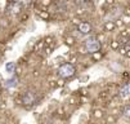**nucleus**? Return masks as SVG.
<instances>
[{"instance_id":"f257e3e1","label":"nucleus","mask_w":130,"mask_h":124,"mask_svg":"<svg viewBox=\"0 0 130 124\" xmlns=\"http://www.w3.org/2000/svg\"><path fill=\"white\" fill-rule=\"evenodd\" d=\"M76 70H75V66L71 65V63H63L59 68H58V75L63 79H68V78H72L75 75Z\"/></svg>"},{"instance_id":"f03ea898","label":"nucleus","mask_w":130,"mask_h":124,"mask_svg":"<svg viewBox=\"0 0 130 124\" xmlns=\"http://www.w3.org/2000/svg\"><path fill=\"white\" fill-rule=\"evenodd\" d=\"M85 47H86V50H88L89 53H95V52L101 50L102 44H101V42H98L95 38H90V39L86 40Z\"/></svg>"},{"instance_id":"7ed1b4c3","label":"nucleus","mask_w":130,"mask_h":124,"mask_svg":"<svg viewBox=\"0 0 130 124\" xmlns=\"http://www.w3.org/2000/svg\"><path fill=\"white\" fill-rule=\"evenodd\" d=\"M36 100H38V96H36V93L32 92V91H27V92H25L23 96H22V102H23V105H26V106H32V105H35V103H36Z\"/></svg>"},{"instance_id":"20e7f679","label":"nucleus","mask_w":130,"mask_h":124,"mask_svg":"<svg viewBox=\"0 0 130 124\" xmlns=\"http://www.w3.org/2000/svg\"><path fill=\"white\" fill-rule=\"evenodd\" d=\"M120 94H121V97L125 98V100L129 98V96H130V87H129L127 83H125V84L120 88Z\"/></svg>"},{"instance_id":"39448f33","label":"nucleus","mask_w":130,"mask_h":124,"mask_svg":"<svg viewBox=\"0 0 130 124\" xmlns=\"http://www.w3.org/2000/svg\"><path fill=\"white\" fill-rule=\"evenodd\" d=\"M79 31H80L81 34H84V35L89 34V32L91 31V26H90V23H88V22H81V23L79 25Z\"/></svg>"},{"instance_id":"423d86ee","label":"nucleus","mask_w":130,"mask_h":124,"mask_svg":"<svg viewBox=\"0 0 130 124\" xmlns=\"http://www.w3.org/2000/svg\"><path fill=\"white\" fill-rule=\"evenodd\" d=\"M17 84H18V78H17V76H13V78L5 80L4 87H5V88H14V87H17Z\"/></svg>"},{"instance_id":"0eeeda50","label":"nucleus","mask_w":130,"mask_h":124,"mask_svg":"<svg viewBox=\"0 0 130 124\" xmlns=\"http://www.w3.org/2000/svg\"><path fill=\"white\" fill-rule=\"evenodd\" d=\"M8 10H9L10 13H13V14L20 13V12H21V5H20V3H12V4H9Z\"/></svg>"},{"instance_id":"6e6552de","label":"nucleus","mask_w":130,"mask_h":124,"mask_svg":"<svg viewBox=\"0 0 130 124\" xmlns=\"http://www.w3.org/2000/svg\"><path fill=\"white\" fill-rule=\"evenodd\" d=\"M14 70H15V63L14 62H7L5 63V71L8 73V74H13L14 73Z\"/></svg>"},{"instance_id":"1a4fd4ad","label":"nucleus","mask_w":130,"mask_h":124,"mask_svg":"<svg viewBox=\"0 0 130 124\" xmlns=\"http://www.w3.org/2000/svg\"><path fill=\"white\" fill-rule=\"evenodd\" d=\"M124 115H125L126 118L130 116V106H129V105H126L125 107H124Z\"/></svg>"},{"instance_id":"9d476101","label":"nucleus","mask_w":130,"mask_h":124,"mask_svg":"<svg viewBox=\"0 0 130 124\" xmlns=\"http://www.w3.org/2000/svg\"><path fill=\"white\" fill-rule=\"evenodd\" d=\"M106 29H108V30L113 29V25H112V23H107V25H106Z\"/></svg>"}]
</instances>
